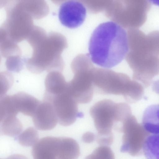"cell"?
<instances>
[{
    "label": "cell",
    "mask_w": 159,
    "mask_h": 159,
    "mask_svg": "<svg viewBox=\"0 0 159 159\" xmlns=\"http://www.w3.org/2000/svg\"><path fill=\"white\" fill-rule=\"evenodd\" d=\"M120 129L123 133L120 152L128 153L133 156L141 154L143 143L149 134L142 125L132 115L123 122Z\"/></svg>",
    "instance_id": "cell-9"
},
{
    "label": "cell",
    "mask_w": 159,
    "mask_h": 159,
    "mask_svg": "<svg viewBox=\"0 0 159 159\" xmlns=\"http://www.w3.org/2000/svg\"><path fill=\"white\" fill-rule=\"evenodd\" d=\"M8 1V0H0V8L6 7Z\"/></svg>",
    "instance_id": "cell-28"
},
{
    "label": "cell",
    "mask_w": 159,
    "mask_h": 159,
    "mask_svg": "<svg viewBox=\"0 0 159 159\" xmlns=\"http://www.w3.org/2000/svg\"><path fill=\"white\" fill-rule=\"evenodd\" d=\"M92 78L94 91L100 94L121 95L129 103L136 102L143 97L142 85L125 74L94 67Z\"/></svg>",
    "instance_id": "cell-3"
},
{
    "label": "cell",
    "mask_w": 159,
    "mask_h": 159,
    "mask_svg": "<svg viewBox=\"0 0 159 159\" xmlns=\"http://www.w3.org/2000/svg\"><path fill=\"white\" fill-rule=\"evenodd\" d=\"M85 159H115L114 153L108 146H101L97 148Z\"/></svg>",
    "instance_id": "cell-20"
},
{
    "label": "cell",
    "mask_w": 159,
    "mask_h": 159,
    "mask_svg": "<svg viewBox=\"0 0 159 159\" xmlns=\"http://www.w3.org/2000/svg\"><path fill=\"white\" fill-rule=\"evenodd\" d=\"M0 53L6 59L14 56H21L22 51L17 43L7 37L0 44Z\"/></svg>",
    "instance_id": "cell-19"
},
{
    "label": "cell",
    "mask_w": 159,
    "mask_h": 159,
    "mask_svg": "<svg viewBox=\"0 0 159 159\" xmlns=\"http://www.w3.org/2000/svg\"><path fill=\"white\" fill-rule=\"evenodd\" d=\"M7 38V35L5 30L2 28H0V44Z\"/></svg>",
    "instance_id": "cell-27"
},
{
    "label": "cell",
    "mask_w": 159,
    "mask_h": 159,
    "mask_svg": "<svg viewBox=\"0 0 159 159\" xmlns=\"http://www.w3.org/2000/svg\"><path fill=\"white\" fill-rule=\"evenodd\" d=\"M25 60V58H22L21 56L10 57L6 59L5 65L9 71L19 72L23 68Z\"/></svg>",
    "instance_id": "cell-22"
},
{
    "label": "cell",
    "mask_w": 159,
    "mask_h": 159,
    "mask_svg": "<svg viewBox=\"0 0 159 159\" xmlns=\"http://www.w3.org/2000/svg\"><path fill=\"white\" fill-rule=\"evenodd\" d=\"M0 132H1V131H0Z\"/></svg>",
    "instance_id": "cell-30"
},
{
    "label": "cell",
    "mask_w": 159,
    "mask_h": 159,
    "mask_svg": "<svg viewBox=\"0 0 159 159\" xmlns=\"http://www.w3.org/2000/svg\"><path fill=\"white\" fill-rule=\"evenodd\" d=\"M0 159H2L0 158ZM4 159H29L27 157L24 155L19 154H15L12 155Z\"/></svg>",
    "instance_id": "cell-26"
},
{
    "label": "cell",
    "mask_w": 159,
    "mask_h": 159,
    "mask_svg": "<svg viewBox=\"0 0 159 159\" xmlns=\"http://www.w3.org/2000/svg\"><path fill=\"white\" fill-rule=\"evenodd\" d=\"M11 114L10 95L0 97V124L4 119Z\"/></svg>",
    "instance_id": "cell-23"
},
{
    "label": "cell",
    "mask_w": 159,
    "mask_h": 159,
    "mask_svg": "<svg viewBox=\"0 0 159 159\" xmlns=\"http://www.w3.org/2000/svg\"><path fill=\"white\" fill-rule=\"evenodd\" d=\"M89 113L99 135L113 134L114 125L122 123L132 115L131 107L125 102L116 103L109 99L99 101L90 108Z\"/></svg>",
    "instance_id": "cell-5"
},
{
    "label": "cell",
    "mask_w": 159,
    "mask_h": 159,
    "mask_svg": "<svg viewBox=\"0 0 159 159\" xmlns=\"http://www.w3.org/2000/svg\"><path fill=\"white\" fill-rule=\"evenodd\" d=\"M93 64L72 70L73 79L67 82V92L77 103L84 104L92 100L94 89L92 82Z\"/></svg>",
    "instance_id": "cell-8"
},
{
    "label": "cell",
    "mask_w": 159,
    "mask_h": 159,
    "mask_svg": "<svg viewBox=\"0 0 159 159\" xmlns=\"http://www.w3.org/2000/svg\"><path fill=\"white\" fill-rule=\"evenodd\" d=\"M128 49L127 32L112 21L98 26L89 44L91 61L105 68H111L120 63L125 58Z\"/></svg>",
    "instance_id": "cell-2"
},
{
    "label": "cell",
    "mask_w": 159,
    "mask_h": 159,
    "mask_svg": "<svg viewBox=\"0 0 159 159\" xmlns=\"http://www.w3.org/2000/svg\"><path fill=\"white\" fill-rule=\"evenodd\" d=\"M32 117L34 126L39 130H51L55 127L58 122L52 103L47 101L43 100L41 102Z\"/></svg>",
    "instance_id": "cell-12"
},
{
    "label": "cell",
    "mask_w": 159,
    "mask_h": 159,
    "mask_svg": "<svg viewBox=\"0 0 159 159\" xmlns=\"http://www.w3.org/2000/svg\"><path fill=\"white\" fill-rule=\"evenodd\" d=\"M33 159H77L80 149L74 139L67 137H43L33 146Z\"/></svg>",
    "instance_id": "cell-6"
},
{
    "label": "cell",
    "mask_w": 159,
    "mask_h": 159,
    "mask_svg": "<svg viewBox=\"0 0 159 159\" xmlns=\"http://www.w3.org/2000/svg\"><path fill=\"white\" fill-rule=\"evenodd\" d=\"M128 49L125 59L133 71V80L145 88L159 73V32L146 34L138 29H128Z\"/></svg>",
    "instance_id": "cell-1"
},
{
    "label": "cell",
    "mask_w": 159,
    "mask_h": 159,
    "mask_svg": "<svg viewBox=\"0 0 159 159\" xmlns=\"http://www.w3.org/2000/svg\"><path fill=\"white\" fill-rule=\"evenodd\" d=\"M97 143L101 146H108L111 144L113 141V134L97 135L96 137Z\"/></svg>",
    "instance_id": "cell-24"
},
{
    "label": "cell",
    "mask_w": 159,
    "mask_h": 159,
    "mask_svg": "<svg viewBox=\"0 0 159 159\" xmlns=\"http://www.w3.org/2000/svg\"><path fill=\"white\" fill-rule=\"evenodd\" d=\"M96 138L95 134L90 132L84 133L82 137V141L86 143H90L93 142Z\"/></svg>",
    "instance_id": "cell-25"
},
{
    "label": "cell",
    "mask_w": 159,
    "mask_h": 159,
    "mask_svg": "<svg viewBox=\"0 0 159 159\" xmlns=\"http://www.w3.org/2000/svg\"><path fill=\"white\" fill-rule=\"evenodd\" d=\"M5 7L6 19L2 28L7 37L16 43L26 39L32 29L31 16L19 7L16 0L9 1Z\"/></svg>",
    "instance_id": "cell-7"
},
{
    "label": "cell",
    "mask_w": 159,
    "mask_h": 159,
    "mask_svg": "<svg viewBox=\"0 0 159 159\" xmlns=\"http://www.w3.org/2000/svg\"><path fill=\"white\" fill-rule=\"evenodd\" d=\"M21 122L16 116L5 117L1 122L0 131L4 135L11 137L17 136L22 129Z\"/></svg>",
    "instance_id": "cell-16"
},
{
    "label": "cell",
    "mask_w": 159,
    "mask_h": 159,
    "mask_svg": "<svg viewBox=\"0 0 159 159\" xmlns=\"http://www.w3.org/2000/svg\"><path fill=\"white\" fill-rule=\"evenodd\" d=\"M159 105L148 106L143 115L142 126L148 133L159 134Z\"/></svg>",
    "instance_id": "cell-15"
},
{
    "label": "cell",
    "mask_w": 159,
    "mask_h": 159,
    "mask_svg": "<svg viewBox=\"0 0 159 159\" xmlns=\"http://www.w3.org/2000/svg\"><path fill=\"white\" fill-rule=\"evenodd\" d=\"M13 107L16 111L32 117L41 102L34 96L23 92L11 96Z\"/></svg>",
    "instance_id": "cell-13"
},
{
    "label": "cell",
    "mask_w": 159,
    "mask_h": 159,
    "mask_svg": "<svg viewBox=\"0 0 159 159\" xmlns=\"http://www.w3.org/2000/svg\"><path fill=\"white\" fill-rule=\"evenodd\" d=\"M49 102L53 105L58 122L62 126H70L78 117L83 116L82 113L78 112L77 103L66 90L51 98Z\"/></svg>",
    "instance_id": "cell-10"
},
{
    "label": "cell",
    "mask_w": 159,
    "mask_h": 159,
    "mask_svg": "<svg viewBox=\"0 0 159 159\" xmlns=\"http://www.w3.org/2000/svg\"><path fill=\"white\" fill-rule=\"evenodd\" d=\"M151 4L146 0H110L105 14L124 28L138 29L146 21Z\"/></svg>",
    "instance_id": "cell-4"
},
{
    "label": "cell",
    "mask_w": 159,
    "mask_h": 159,
    "mask_svg": "<svg viewBox=\"0 0 159 159\" xmlns=\"http://www.w3.org/2000/svg\"><path fill=\"white\" fill-rule=\"evenodd\" d=\"M86 9L81 2L75 0L64 2L60 7L58 16L61 24L68 28L80 26L84 21Z\"/></svg>",
    "instance_id": "cell-11"
},
{
    "label": "cell",
    "mask_w": 159,
    "mask_h": 159,
    "mask_svg": "<svg viewBox=\"0 0 159 159\" xmlns=\"http://www.w3.org/2000/svg\"><path fill=\"white\" fill-rule=\"evenodd\" d=\"M159 134L148 135L143 146V151L147 159H159Z\"/></svg>",
    "instance_id": "cell-17"
},
{
    "label": "cell",
    "mask_w": 159,
    "mask_h": 159,
    "mask_svg": "<svg viewBox=\"0 0 159 159\" xmlns=\"http://www.w3.org/2000/svg\"><path fill=\"white\" fill-rule=\"evenodd\" d=\"M67 83L60 71H53L49 72L45 79L46 92L44 98H50L65 92Z\"/></svg>",
    "instance_id": "cell-14"
},
{
    "label": "cell",
    "mask_w": 159,
    "mask_h": 159,
    "mask_svg": "<svg viewBox=\"0 0 159 159\" xmlns=\"http://www.w3.org/2000/svg\"><path fill=\"white\" fill-rule=\"evenodd\" d=\"M16 137L19 143L25 147L33 146L39 140L38 132L32 127L27 128Z\"/></svg>",
    "instance_id": "cell-18"
},
{
    "label": "cell",
    "mask_w": 159,
    "mask_h": 159,
    "mask_svg": "<svg viewBox=\"0 0 159 159\" xmlns=\"http://www.w3.org/2000/svg\"><path fill=\"white\" fill-rule=\"evenodd\" d=\"M1 55L0 54V62L1 61Z\"/></svg>",
    "instance_id": "cell-29"
},
{
    "label": "cell",
    "mask_w": 159,
    "mask_h": 159,
    "mask_svg": "<svg viewBox=\"0 0 159 159\" xmlns=\"http://www.w3.org/2000/svg\"><path fill=\"white\" fill-rule=\"evenodd\" d=\"M13 82L11 73L6 71L0 72V97L5 95L11 87Z\"/></svg>",
    "instance_id": "cell-21"
}]
</instances>
